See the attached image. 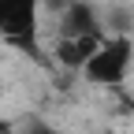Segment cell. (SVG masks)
Listing matches in <instances>:
<instances>
[{
    "mask_svg": "<svg viewBox=\"0 0 134 134\" xmlns=\"http://www.w3.org/2000/svg\"><path fill=\"white\" fill-rule=\"evenodd\" d=\"M71 4H78V0H45V8H52V11H67Z\"/></svg>",
    "mask_w": 134,
    "mask_h": 134,
    "instance_id": "5",
    "label": "cell"
},
{
    "mask_svg": "<svg viewBox=\"0 0 134 134\" xmlns=\"http://www.w3.org/2000/svg\"><path fill=\"white\" fill-rule=\"evenodd\" d=\"M41 4L45 0H0V34L19 48H34Z\"/></svg>",
    "mask_w": 134,
    "mask_h": 134,
    "instance_id": "2",
    "label": "cell"
},
{
    "mask_svg": "<svg viewBox=\"0 0 134 134\" xmlns=\"http://www.w3.org/2000/svg\"><path fill=\"white\" fill-rule=\"evenodd\" d=\"M100 41H104V34H97V37H60L56 60H60L63 67H86L90 56L100 48Z\"/></svg>",
    "mask_w": 134,
    "mask_h": 134,
    "instance_id": "4",
    "label": "cell"
},
{
    "mask_svg": "<svg viewBox=\"0 0 134 134\" xmlns=\"http://www.w3.org/2000/svg\"><path fill=\"white\" fill-rule=\"evenodd\" d=\"M30 134H63V130H56V127H45V123H37Z\"/></svg>",
    "mask_w": 134,
    "mask_h": 134,
    "instance_id": "6",
    "label": "cell"
},
{
    "mask_svg": "<svg viewBox=\"0 0 134 134\" xmlns=\"http://www.w3.org/2000/svg\"><path fill=\"white\" fill-rule=\"evenodd\" d=\"M60 37H97L100 34V23H97V11L86 4V0H78L71 4L67 11H60Z\"/></svg>",
    "mask_w": 134,
    "mask_h": 134,
    "instance_id": "3",
    "label": "cell"
},
{
    "mask_svg": "<svg viewBox=\"0 0 134 134\" xmlns=\"http://www.w3.org/2000/svg\"><path fill=\"white\" fill-rule=\"evenodd\" d=\"M130 60H134V41L130 34H115V37H104L100 48L90 56V63L82 67L93 86H119L130 71Z\"/></svg>",
    "mask_w": 134,
    "mask_h": 134,
    "instance_id": "1",
    "label": "cell"
}]
</instances>
